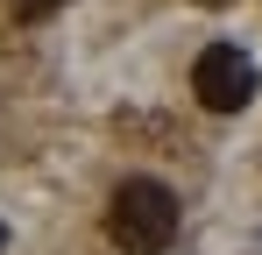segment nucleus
I'll return each mask as SVG.
<instances>
[{
    "label": "nucleus",
    "instance_id": "nucleus-4",
    "mask_svg": "<svg viewBox=\"0 0 262 255\" xmlns=\"http://www.w3.org/2000/svg\"><path fill=\"white\" fill-rule=\"evenodd\" d=\"M0 248H7V220H0Z\"/></svg>",
    "mask_w": 262,
    "mask_h": 255
},
{
    "label": "nucleus",
    "instance_id": "nucleus-3",
    "mask_svg": "<svg viewBox=\"0 0 262 255\" xmlns=\"http://www.w3.org/2000/svg\"><path fill=\"white\" fill-rule=\"evenodd\" d=\"M57 7H64V0H7V14H14V22H50Z\"/></svg>",
    "mask_w": 262,
    "mask_h": 255
},
{
    "label": "nucleus",
    "instance_id": "nucleus-5",
    "mask_svg": "<svg viewBox=\"0 0 262 255\" xmlns=\"http://www.w3.org/2000/svg\"><path fill=\"white\" fill-rule=\"evenodd\" d=\"M199 7H220V0H199Z\"/></svg>",
    "mask_w": 262,
    "mask_h": 255
},
{
    "label": "nucleus",
    "instance_id": "nucleus-2",
    "mask_svg": "<svg viewBox=\"0 0 262 255\" xmlns=\"http://www.w3.org/2000/svg\"><path fill=\"white\" fill-rule=\"evenodd\" d=\"M255 57L241 50V42H206L199 57H191V92H199V107H213V114H241L248 99H255Z\"/></svg>",
    "mask_w": 262,
    "mask_h": 255
},
{
    "label": "nucleus",
    "instance_id": "nucleus-1",
    "mask_svg": "<svg viewBox=\"0 0 262 255\" xmlns=\"http://www.w3.org/2000/svg\"><path fill=\"white\" fill-rule=\"evenodd\" d=\"M177 227H184V206H177V192L163 177L135 170V177L114 184V199H106V234H114L121 255H163L177 241Z\"/></svg>",
    "mask_w": 262,
    "mask_h": 255
}]
</instances>
